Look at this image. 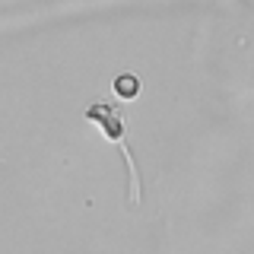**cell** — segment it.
<instances>
[{
	"instance_id": "cell-1",
	"label": "cell",
	"mask_w": 254,
	"mask_h": 254,
	"mask_svg": "<svg viewBox=\"0 0 254 254\" xmlns=\"http://www.w3.org/2000/svg\"><path fill=\"white\" fill-rule=\"evenodd\" d=\"M115 92L121 95V99H133V95H137V76H133V73H121L115 79Z\"/></svg>"
}]
</instances>
